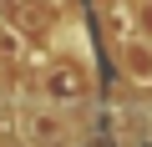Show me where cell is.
Masks as SVG:
<instances>
[{
	"mask_svg": "<svg viewBox=\"0 0 152 147\" xmlns=\"http://www.w3.org/2000/svg\"><path fill=\"white\" fill-rule=\"evenodd\" d=\"M20 137L31 142V147H66L71 142V127H66V117L56 112V107H26L20 112Z\"/></svg>",
	"mask_w": 152,
	"mask_h": 147,
	"instance_id": "obj_1",
	"label": "cell"
},
{
	"mask_svg": "<svg viewBox=\"0 0 152 147\" xmlns=\"http://www.w3.org/2000/svg\"><path fill=\"white\" fill-rule=\"evenodd\" d=\"M117 66L132 86H152V41L147 36H127L117 46Z\"/></svg>",
	"mask_w": 152,
	"mask_h": 147,
	"instance_id": "obj_2",
	"label": "cell"
}]
</instances>
